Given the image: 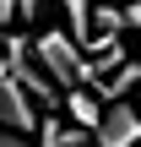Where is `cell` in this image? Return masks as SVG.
Segmentation results:
<instances>
[{"label": "cell", "mask_w": 141, "mask_h": 147, "mask_svg": "<svg viewBox=\"0 0 141 147\" xmlns=\"http://www.w3.org/2000/svg\"><path fill=\"white\" fill-rule=\"evenodd\" d=\"M33 44V60L43 65V76L60 87V93H76V87H87V60H82V49L71 44V33L65 27H43L38 38H27Z\"/></svg>", "instance_id": "1"}, {"label": "cell", "mask_w": 141, "mask_h": 147, "mask_svg": "<svg viewBox=\"0 0 141 147\" xmlns=\"http://www.w3.org/2000/svg\"><path fill=\"white\" fill-rule=\"evenodd\" d=\"M98 147H141V98H120L98 120Z\"/></svg>", "instance_id": "2"}, {"label": "cell", "mask_w": 141, "mask_h": 147, "mask_svg": "<svg viewBox=\"0 0 141 147\" xmlns=\"http://www.w3.org/2000/svg\"><path fill=\"white\" fill-rule=\"evenodd\" d=\"M38 125H43V115H38V104L11 82V76H0V131H16V136H38Z\"/></svg>", "instance_id": "3"}, {"label": "cell", "mask_w": 141, "mask_h": 147, "mask_svg": "<svg viewBox=\"0 0 141 147\" xmlns=\"http://www.w3.org/2000/svg\"><path fill=\"white\" fill-rule=\"evenodd\" d=\"M60 109H71V120H76L82 131H98V120H103V109H98V98H92L87 87L65 93V104H60Z\"/></svg>", "instance_id": "4"}, {"label": "cell", "mask_w": 141, "mask_h": 147, "mask_svg": "<svg viewBox=\"0 0 141 147\" xmlns=\"http://www.w3.org/2000/svg\"><path fill=\"white\" fill-rule=\"evenodd\" d=\"M60 5H65V33H71V44L82 49V44H87V16H92L87 0H60Z\"/></svg>", "instance_id": "5"}, {"label": "cell", "mask_w": 141, "mask_h": 147, "mask_svg": "<svg viewBox=\"0 0 141 147\" xmlns=\"http://www.w3.org/2000/svg\"><path fill=\"white\" fill-rule=\"evenodd\" d=\"M60 147H98V136L82 125H60Z\"/></svg>", "instance_id": "6"}, {"label": "cell", "mask_w": 141, "mask_h": 147, "mask_svg": "<svg viewBox=\"0 0 141 147\" xmlns=\"http://www.w3.org/2000/svg\"><path fill=\"white\" fill-rule=\"evenodd\" d=\"M120 22H125V27H141V0H130V5L120 11Z\"/></svg>", "instance_id": "7"}, {"label": "cell", "mask_w": 141, "mask_h": 147, "mask_svg": "<svg viewBox=\"0 0 141 147\" xmlns=\"http://www.w3.org/2000/svg\"><path fill=\"white\" fill-rule=\"evenodd\" d=\"M0 147H33L27 136H16V131H0Z\"/></svg>", "instance_id": "8"}, {"label": "cell", "mask_w": 141, "mask_h": 147, "mask_svg": "<svg viewBox=\"0 0 141 147\" xmlns=\"http://www.w3.org/2000/svg\"><path fill=\"white\" fill-rule=\"evenodd\" d=\"M38 11V0H16V16H33Z\"/></svg>", "instance_id": "9"}, {"label": "cell", "mask_w": 141, "mask_h": 147, "mask_svg": "<svg viewBox=\"0 0 141 147\" xmlns=\"http://www.w3.org/2000/svg\"><path fill=\"white\" fill-rule=\"evenodd\" d=\"M5 38H11V33H0V76H11V65H5Z\"/></svg>", "instance_id": "10"}]
</instances>
